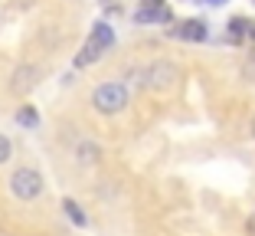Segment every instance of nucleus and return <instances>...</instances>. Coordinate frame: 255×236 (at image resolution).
Returning a JSON list of instances; mask_svg holds the SVG:
<instances>
[{
  "mask_svg": "<svg viewBox=\"0 0 255 236\" xmlns=\"http://www.w3.org/2000/svg\"><path fill=\"white\" fill-rule=\"evenodd\" d=\"M246 236H255V210L249 214V220H246Z\"/></svg>",
  "mask_w": 255,
  "mask_h": 236,
  "instance_id": "obj_14",
  "label": "nucleus"
},
{
  "mask_svg": "<svg viewBox=\"0 0 255 236\" xmlns=\"http://www.w3.org/2000/svg\"><path fill=\"white\" fill-rule=\"evenodd\" d=\"M92 105L102 115H118L128 105V89L121 82H102L95 89V95H92Z\"/></svg>",
  "mask_w": 255,
  "mask_h": 236,
  "instance_id": "obj_1",
  "label": "nucleus"
},
{
  "mask_svg": "<svg viewBox=\"0 0 255 236\" xmlns=\"http://www.w3.org/2000/svg\"><path fill=\"white\" fill-rule=\"evenodd\" d=\"M252 138H255V118H252Z\"/></svg>",
  "mask_w": 255,
  "mask_h": 236,
  "instance_id": "obj_17",
  "label": "nucleus"
},
{
  "mask_svg": "<svg viewBox=\"0 0 255 236\" xmlns=\"http://www.w3.org/2000/svg\"><path fill=\"white\" fill-rule=\"evenodd\" d=\"M62 210H66V217L75 223V227H85V223H89V220H85V214L79 210V204H75V200L66 197V200H62Z\"/></svg>",
  "mask_w": 255,
  "mask_h": 236,
  "instance_id": "obj_11",
  "label": "nucleus"
},
{
  "mask_svg": "<svg viewBox=\"0 0 255 236\" xmlns=\"http://www.w3.org/2000/svg\"><path fill=\"white\" fill-rule=\"evenodd\" d=\"M173 79H177V66H173V62H154V66L144 72V85H147V89H170Z\"/></svg>",
  "mask_w": 255,
  "mask_h": 236,
  "instance_id": "obj_3",
  "label": "nucleus"
},
{
  "mask_svg": "<svg viewBox=\"0 0 255 236\" xmlns=\"http://www.w3.org/2000/svg\"><path fill=\"white\" fill-rule=\"evenodd\" d=\"M249 30H252V20L233 16V20L226 23V39H229V43H242V39H249Z\"/></svg>",
  "mask_w": 255,
  "mask_h": 236,
  "instance_id": "obj_6",
  "label": "nucleus"
},
{
  "mask_svg": "<svg viewBox=\"0 0 255 236\" xmlns=\"http://www.w3.org/2000/svg\"><path fill=\"white\" fill-rule=\"evenodd\" d=\"M75 158H79V164H95V161L102 158V148H98L95 141H82V145L75 148Z\"/></svg>",
  "mask_w": 255,
  "mask_h": 236,
  "instance_id": "obj_7",
  "label": "nucleus"
},
{
  "mask_svg": "<svg viewBox=\"0 0 255 236\" xmlns=\"http://www.w3.org/2000/svg\"><path fill=\"white\" fill-rule=\"evenodd\" d=\"M10 154H13V145L7 141V135H0V164H3V161H7Z\"/></svg>",
  "mask_w": 255,
  "mask_h": 236,
  "instance_id": "obj_12",
  "label": "nucleus"
},
{
  "mask_svg": "<svg viewBox=\"0 0 255 236\" xmlns=\"http://www.w3.org/2000/svg\"><path fill=\"white\" fill-rule=\"evenodd\" d=\"M206 3H213V7H223L226 0H206Z\"/></svg>",
  "mask_w": 255,
  "mask_h": 236,
  "instance_id": "obj_15",
  "label": "nucleus"
},
{
  "mask_svg": "<svg viewBox=\"0 0 255 236\" xmlns=\"http://www.w3.org/2000/svg\"><path fill=\"white\" fill-rule=\"evenodd\" d=\"M141 10H167L164 0H141Z\"/></svg>",
  "mask_w": 255,
  "mask_h": 236,
  "instance_id": "obj_13",
  "label": "nucleus"
},
{
  "mask_svg": "<svg viewBox=\"0 0 255 236\" xmlns=\"http://www.w3.org/2000/svg\"><path fill=\"white\" fill-rule=\"evenodd\" d=\"M173 36H180V39H190V43H203V39L210 36V30H206V23L203 20H183L173 26Z\"/></svg>",
  "mask_w": 255,
  "mask_h": 236,
  "instance_id": "obj_5",
  "label": "nucleus"
},
{
  "mask_svg": "<svg viewBox=\"0 0 255 236\" xmlns=\"http://www.w3.org/2000/svg\"><path fill=\"white\" fill-rule=\"evenodd\" d=\"M43 174L33 168H16L13 174H10V191H13V197L20 200H36L39 194H43Z\"/></svg>",
  "mask_w": 255,
  "mask_h": 236,
  "instance_id": "obj_2",
  "label": "nucleus"
},
{
  "mask_svg": "<svg viewBox=\"0 0 255 236\" xmlns=\"http://www.w3.org/2000/svg\"><path fill=\"white\" fill-rule=\"evenodd\" d=\"M16 122L23 125V128H36L39 125V112L33 105H20V112H16Z\"/></svg>",
  "mask_w": 255,
  "mask_h": 236,
  "instance_id": "obj_10",
  "label": "nucleus"
},
{
  "mask_svg": "<svg viewBox=\"0 0 255 236\" xmlns=\"http://www.w3.org/2000/svg\"><path fill=\"white\" fill-rule=\"evenodd\" d=\"M39 82V69L36 66H20L13 72V82H10V92L13 95H26V92H33V85Z\"/></svg>",
  "mask_w": 255,
  "mask_h": 236,
  "instance_id": "obj_4",
  "label": "nucleus"
},
{
  "mask_svg": "<svg viewBox=\"0 0 255 236\" xmlns=\"http://www.w3.org/2000/svg\"><path fill=\"white\" fill-rule=\"evenodd\" d=\"M249 39H252V43H255V23H252V30H249Z\"/></svg>",
  "mask_w": 255,
  "mask_h": 236,
  "instance_id": "obj_16",
  "label": "nucleus"
},
{
  "mask_svg": "<svg viewBox=\"0 0 255 236\" xmlns=\"http://www.w3.org/2000/svg\"><path fill=\"white\" fill-rule=\"evenodd\" d=\"M102 53H105V49H102V46H98L95 39L89 36V43L82 46V53L75 56V66H89V62H95V59H98V56H102Z\"/></svg>",
  "mask_w": 255,
  "mask_h": 236,
  "instance_id": "obj_8",
  "label": "nucleus"
},
{
  "mask_svg": "<svg viewBox=\"0 0 255 236\" xmlns=\"http://www.w3.org/2000/svg\"><path fill=\"white\" fill-rule=\"evenodd\" d=\"M92 39H95L102 49H112L115 33H112V26H105V23H95V30H92Z\"/></svg>",
  "mask_w": 255,
  "mask_h": 236,
  "instance_id": "obj_9",
  "label": "nucleus"
}]
</instances>
